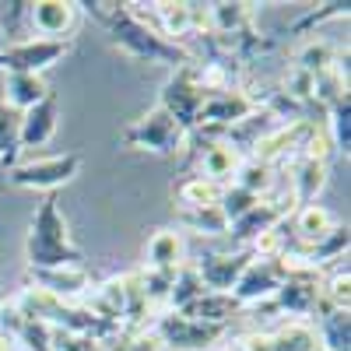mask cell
Instances as JSON below:
<instances>
[{
  "label": "cell",
  "instance_id": "6da1fadb",
  "mask_svg": "<svg viewBox=\"0 0 351 351\" xmlns=\"http://www.w3.org/2000/svg\"><path fill=\"white\" fill-rule=\"evenodd\" d=\"M77 8H88V14H95L106 28L112 43L120 46L130 60H141V64H165V67H186L193 64V53L186 46H176L169 39H162L148 21H141L127 4H116V0H92V4H77Z\"/></svg>",
  "mask_w": 351,
  "mask_h": 351
},
{
  "label": "cell",
  "instance_id": "7a4b0ae2",
  "mask_svg": "<svg viewBox=\"0 0 351 351\" xmlns=\"http://www.w3.org/2000/svg\"><path fill=\"white\" fill-rule=\"evenodd\" d=\"M25 256L32 271H49V267H81L84 253L74 246L71 232H67V218L60 211L56 193H46L39 211L32 218V228L25 236Z\"/></svg>",
  "mask_w": 351,
  "mask_h": 351
},
{
  "label": "cell",
  "instance_id": "3957f363",
  "mask_svg": "<svg viewBox=\"0 0 351 351\" xmlns=\"http://www.w3.org/2000/svg\"><path fill=\"white\" fill-rule=\"evenodd\" d=\"M77 172H81V155L64 152V155H43V158L14 162V165L8 169V183L18 186V190L56 193L60 186H67Z\"/></svg>",
  "mask_w": 351,
  "mask_h": 351
},
{
  "label": "cell",
  "instance_id": "277c9868",
  "mask_svg": "<svg viewBox=\"0 0 351 351\" xmlns=\"http://www.w3.org/2000/svg\"><path fill=\"white\" fill-rule=\"evenodd\" d=\"M123 144L134 152H152V155H180L186 148V130L172 120V116L155 106L134 120L127 130H123Z\"/></svg>",
  "mask_w": 351,
  "mask_h": 351
},
{
  "label": "cell",
  "instance_id": "5b68a950",
  "mask_svg": "<svg viewBox=\"0 0 351 351\" xmlns=\"http://www.w3.org/2000/svg\"><path fill=\"white\" fill-rule=\"evenodd\" d=\"M288 274L278 285L271 306L285 313L288 319H313L324 306V288H319V271L299 267V263H285Z\"/></svg>",
  "mask_w": 351,
  "mask_h": 351
},
{
  "label": "cell",
  "instance_id": "8992f818",
  "mask_svg": "<svg viewBox=\"0 0 351 351\" xmlns=\"http://www.w3.org/2000/svg\"><path fill=\"white\" fill-rule=\"evenodd\" d=\"M152 330L162 341V351H215L218 341L228 334V327H208L169 309L152 319Z\"/></svg>",
  "mask_w": 351,
  "mask_h": 351
},
{
  "label": "cell",
  "instance_id": "52a82bcc",
  "mask_svg": "<svg viewBox=\"0 0 351 351\" xmlns=\"http://www.w3.org/2000/svg\"><path fill=\"white\" fill-rule=\"evenodd\" d=\"M204 99H208V92H204L200 81H197V67L186 64V67H180V71L169 77V84L162 88V102H158V106H162L186 134H193L197 123H200Z\"/></svg>",
  "mask_w": 351,
  "mask_h": 351
},
{
  "label": "cell",
  "instance_id": "ba28073f",
  "mask_svg": "<svg viewBox=\"0 0 351 351\" xmlns=\"http://www.w3.org/2000/svg\"><path fill=\"white\" fill-rule=\"evenodd\" d=\"M71 53V39L53 43V39H18L11 46L0 49V74H39L49 71L53 64H60Z\"/></svg>",
  "mask_w": 351,
  "mask_h": 351
},
{
  "label": "cell",
  "instance_id": "9c48e42d",
  "mask_svg": "<svg viewBox=\"0 0 351 351\" xmlns=\"http://www.w3.org/2000/svg\"><path fill=\"white\" fill-rule=\"evenodd\" d=\"M288 267H285V256H253L250 267L243 271V278L236 281V288L228 291L232 302H236L239 309H250V306H263L274 299L278 285L285 281Z\"/></svg>",
  "mask_w": 351,
  "mask_h": 351
},
{
  "label": "cell",
  "instance_id": "30bf717a",
  "mask_svg": "<svg viewBox=\"0 0 351 351\" xmlns=\"http://www.w3.org/2000/svg\"><path fill=\"white\" fill-rule=\"evenodd\" d=\"M253 260V250H236V253H208L200 256L193 267H197V278L204 285V291H218V295H228L236 281L243 278V271L250 267Z\"/></svg>",
  "mask_w": 351,
  "mask_h": 351
},
{
  "label": "cell",
  "instance_id": "8fae6325",
  "mask_svg": "<svg viewBox=\"0 0 351 351\" xmlns=\"http://www.w3.org/2000/svg\"><path fill=\"white\" fill-rule=\"evenodd\" d=\"M28 288H39L46 295L60 299V302H77L81 295L92 291V274L81 267H49V271H32L28 267Z\"/></svg>",
  "mask_w": 351,
  "mask_h": 351
},
{
  "label": "cell",
  "instance_id": "7c38bea8",
  "mask_svg": "<svg viewBox=\"0 0 351 351\" xmlns=\"http://www.w3.org/2000/svg\"><path fill=\"white\" fill-rule=\"evenodd\" d=\"M186 148H197L193 158H197V172L200 180L208 183H218V186H228L232 180H236V169L243 165V155L232 148V144L221 137V141H211V144H193L186 141Z\"/></svg>",
  "mask_w": 351,
  "mask_h": 351
},
{
  "label": "cell",
  "instance_id": "4fadbf2b",
  "mask_svg": "<svg viewBox=\"0 0 351 351\" xmlns=\"http://www.w3.org/2000/svg\"><path fill=\"white\" fill-rule=\"evenodd\" d=\"M288 204H285V197H263V200H256L253 208L239 218V221H232L228 228H232V239L239 243V250H250L263 232H271L278 221H285L288 218Z\"/></svg>",
  "mask_w": 351,
  "mask_h": 351
},
{
  "label": "cell",
  "instance_id": "5bb4252c",
  "mask_svg": "<svg viewBox=\"0 0 351 351\" xmlns=\"http://www.w3.org/2000/svg\"><path fill=\"white\" fill-rule=\"evenodd\" d=\"M56 127H60V102L49 92L43 102H36L32 109L21 112L18 120V148L21 152H32V148H43V144L53 141Z\"/></svg>",
  "mask_w": 351,
  "mask_h": 351
},
{
  "label": "cell",
  "instance_id": "9a60e30c",
  "mask_svg": "<svg viewBox=\"0 0 351 351\" xmlns=\"http://www.w3.org/2000/svg\"><path fill=\"white\" fill-rule=\"evenodd\" d=\"M74 18H77V4H71V0H32L28 4V28L36 32V39L64 43L74 28Z\"/></svg>",
  "mask_w": 351,
  "mask_h": 351
},
{
  "label": "cell",
  "instance_id": "2e32d148",
  "mask_svg": "<svg viewBox=\"0 0 351 351\" xmlns=\"http://www.w3.org/2000/svg\"><path fill=\"white\" fill-rule=\"evenodd\" d=\"M337 225L341 221L334 218V211L324 208V204H302V208H295V215H291V221H288L291 246H316L319 239H327Z\"/></svg>",
  "mask_w": 351,
  "mask_h": 351
},
{
  "label": "cell",
  "instance_id": "e0dca14e",
  "mask_svg": "<svg viewBox=\"0 0 351 351\" xmlns=\"http://www.w3.org/2000/svg\"><path fill=\"white\" fill-rule=\"evenodd\" d=\"M327 186V162L319 158H295L288 162V193L291 204H316V193Z\"/></svg>",
  "mask_w": 351,
  "mask_h": 351
},
{
  "label": "cell",
  "instance_id": "ac0fdd59",
  "mask_svg": "<svg viewBox=\"0 0 351 351\" xmlns=\"http://www.w3.org/2000/svg\"><path fill=\"white\" fill-rule=\"evenodd\" d=\"M148 271H158V274H176L186 263V250H183V236L176 228H158L155 236L148 239V250H144Z\"/></svg>",
  "mask_w": 351,
  "mask_h": 351
},
{
  "label": "cell",
  "instance_id": "d6986e66",
  "mask_svg": "<svg viewBox=\"0 0 351 351\" xmlns=\"http://www.w3.org/2000/svg\"><path fill=\"white\" fill-rule=\"evenodd\" d=\"M309 324L316 327V337H319L324 351H351V313L348 309L319 306V313Z\"/></svg>",
  "mask_w": 351,
  "mask_h": 351
},
{
  "label": "cell",
  "instance_id": "ffe728a7",
  "mask_svg": "<svg viewBox=\"0 0 351 351\" xmlns=\"http://www.w3.org/2000/svg\"><path fill=\"white\" fill-rule=\"evenodd\" d=\"M49 95V88L39 74H4V102L8 109H14L18 116L25 109H32L36 102H43Z\"/></svg>",
  "mask_w": 351,
  "mask_h": 351
},
{
  "label": "cell",
  "instance_id": "44dd1931",
  "mask_svg": "<svg viewBox=\"0 0 351 351\" xmlns=\"http://www.w3.org/2000/svg\"><path fill=\"white\" fill-rule=\"evenodd\" d=\"M183 316L197 319V324L208 327H228V319L239 313V306L232 302V295H218V291H204L200 299H193L186 309H180Z\"/></svg>",
  "mask_w": 351,
  "mask_h": 351
},
{
  "label": "cell",
  "instance_id": "7402d4cb",
  "mask_svg": "<svg viewBox=\"0 0 351 351\" xmlns=\"http://www.w3.org/2000/svg\"><path fill=\"white\" fill-rule=\"evenodd\" d=\"M4 330H11V337L25 348V351H53V327L43 319H28V316H14L8 309Z\"/></svg>",
  "mask_w": 351,
  "mask_h": 351
},
{
  "label": "cell",
  "instance_id": "603a6c76",
  "mask_svg": "<svg viewBox=\"0 0 351 351\" xmlns=\"http://www.w3.org/2000/svg\"><path fill=\"white\" fill-rule=\"evenodd\" d=\"M267 337H271V351H324L319 337H316V327L309 319H288V324H281Z\"/></svg>",
  "mask_w": 351,
  "mask_h": 351
},
{
  "label": "cell",
  "instance_id": "cb8c5ba5",
  "mask_svg": "<svg viewBox=\"0 0 351 351\" xmlns=\"http://www.w3.org/2000/svg\"><path fill=\"white\" fill-rule=\"evenodd\" d=\"M172 193H176V200H180V208H218L221 186L190 172V176H183V180L172 186Z\"/></svg>",
  "mask_w": 351,
  "mask_h": 351
},
{
  "label": "cell",
  "instance_id": "d4e9b609",
  "mask_svg": "<svg viewBox=\"0 0 351 351\" xmlns=\"http://www.w3.org/2000/svg\"><path fill=\"white\" fill-rule=\"evenodd\" d=\"M337 49H334V43H327V39H309V43H302L299 46V53H295V71H302V74H327V71H334L337 67Z\"/></svg>",
  "mask_w": 351,
  "mask_h": 351
},
{
  "label": "cell",
  "instance_id": "484cf974",
  "mask_svg": "<svg viewBox=\"0 0 351 351\" xmlns=\"http://www.w3.org/2000/svg\"><path fill=\"white\" fill-rule=\"evenodd\" d=\"M204 295V285H200V278H197V267L193 263H183L180 271L172 274V288H169V302H165V309L169 313H180V309H186L193 299H200Z\"/></svg>",
  "mask_w": 351,
  "mask_h": 351
},
{
  "label": "cell",
  "instance_id": "4316f807",
  "mask_svg": "<svg viewBox=\"0 0 351 351\" xmlns=\"http://www.w3.org/2000/svg\"><path fill=\"white\" fill-rule=\"evenodd\" d=\"M236 183L239 190H246V193H253V197H271V190H274V169L271 165H263V162H256V158H243V165L236 169Z\"/></svg>",
  "mask_w": 351,
  "mask_h": 351
},
{
  "label": "cell",
  "instance_id": "83f0119b",
  "mask_svg": "<svg viewBox=\"0 0 351 351\" xmlns=\"http://www.w3.org/2000/svg\"><path fill=\"white\" fill-rule=\"evenodd\" d=\"M327 116H330V141H334V148L348 158L351 155V99L344 95V99H337L330 109H327Z\"/></svg>",
  "mask_w": 351,
  "mask_h": 351
},
{
  "label": "cell",
  "instance_id": "f1b7e54d",
  "mask_svg": "<svg viewBox=\"0 0 351 351\" xmlns=\"http://www.w3.org/2000/svg\"><path fill=\"white\" fill-rule=\"evenodd\" d=\"M180 221L186 228L200 232V236H221L228 228V221L221 218L218 208H180Z\"/></svg>",
  "mask_w": 351,
  "mask_h": 351
},
{
  "label": "cell",
  "instance_id": "f546056e",
  "mask_svg": "<svg viewBox=\"0 0 351 351\" xmlns=\"http://www.w3.org/2000/svg\"><path fill=\"white\" fill-rule=\"evenodd\" d=\"M18 120H21V116L0 102V162H4L8 169L21 155V148H18Z\"/></svg>",
  "mask_w": 351,
  "mask_h": 351
},
{
  "label": "cell",
  "instance_id": "4dcf8cb0",
  "mask_svg": "<svg viewBox=\"0 0 351 351\" xmlns=\"http://www.w3.org/2000/svg\"><path fill=\"white\" fill-rule=\"evenodd\" d=\"M53 351H102V344L92 341V337H77V334L53 330Z\"/></svg>",
  "mask_w": 351,
  "mask_h": 351
},
{
  "label": "cell",
  "instance_id": "1f68e13d",
  "mask_svg": "<svg viewBox=\"0 0 351 351\" xmlns=\"http://www.w3.org/2000/svg\"><path fill=\"white\" fill-rule=\"evenodd\" d=\"M0 351H18V341L11 337V330H0Z\"/></svg>",
  "mask_w": 351,
  "mask_h": 351
},
{
  "label": "cell",
  "instance_id": "d6a6232c",
  "mask_svg": "<svg viewBox=\"0 0 351 351\" xmlns=\"http://www.w3.org/2000/svg\"><path fill=\"white\" fill-rule=\"evenodd\" d=\"M4 319H8V302H0V330H4Z\"/></svg>",
  "mask_w": 351,
  "mask_h": 351
},
{
  "label": "cell",
  "instance_id": "836d02e7",
  "mask_svg": "<svg viewBox=\"0 0 351 351\" xmlns=\"http://www.w3.org/2000/svg\"><path fill=\"white\" fill-rule=\"evenodd\" d=\"M215 351H218V348H215Z\"/></svg>",
  "mask_w": 351,
  "mask_h": 351
}]
</instances>
